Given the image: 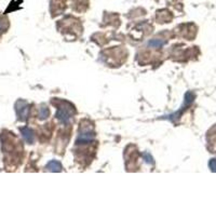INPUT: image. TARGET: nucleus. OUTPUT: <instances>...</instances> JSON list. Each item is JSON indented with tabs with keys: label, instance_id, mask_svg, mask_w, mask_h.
<instances>
[{
	"label": "nucleus",
	"instance_id": "f03ea898",
	"mask_svg": "<svg viewBox=\"0 0 216 216\" xmlns=\"http://www.w3.org/2000/svg\"><path fill=\"white\" fill-rule=\"evenodd\" d=\"M16 107V113H18L20 120H26L29 113V106L23 101H18L15 105Z\"/></svg>",
	"mask_w": 216,
	"mask_h": 216
},
{
	"label": "nucleus",
	"instance_id": "20e7f679",
	"mask_svg": "<svg viewBox=\"0 0 216 216\" xmlns=\"http://www.w3.org/2000/svg\"><path fill=\"white\" fill-rule=\"evenodd\" d=\"M94 140V133L90 132H83L82 134H80V136L78 138V140H77V143L78 144H82V143H89V142H92V140Z\"/></svg>",
	"mask_w": 216,
	"mask_h": 216
},
{
	"label": "nucleus",
	"instance_id": "1a4fd4ad",
	"mask_svg": "<svg viewBox=\"0 0 216 216\" xmlns=\"http://www.w3.org/2000/svg\"><path fill=\"white\" fill-rule=\"evenodd\" d=\"M208 166H210V169L212 170L213 172H216V159L211 160L210 163H208Z\"/></svg>",
	"mask_w": 216,
	"mask_h": 216
},
{
	"label": "nucleus",
	"instance_id": "7ed1b4c3",
	"mask_svg": "<svg viewBox=\"0 0 216 216\" xmlns=\"http://www.w3.org/2000/svg\"><path fill=\"white\" fill-rule=\"evenodd\" d=\"M21 132H22V136H23L24 140L28 143V144H31L34 143L35 140V137H34V132L33 130H30L29 128H22L21 129Z\"/></svg>",
	"mask_w": 216,
	"mask_h": 216
},
{
	"label": "nucleus",
	"instance_id": "39448f33",
	"mask_svg": "<svg viewBox=\"0 0 216 216\" xmlns=\"http://www.w3.org/2000/svg\"><path fill=\"white\" fill-rule=\"evenodd\" d=\"M47 169L51 172H61L62 171V166L56 160H52L47 164Z\"/></svg>",
	"mask_w": 216,
	"mask_h": 216
},
{
	"label": "nucleus",
	"instance_id": "9d476101",
	"mask_svg": "<svg viewBox=\"0 0 216 216\" xmlns=\"http://www.w3.org/2000/svg\"><path fill=\"white\" fill-rule=\"evenodd\" d=\"M2 29H3V26H2V24L0 23V30H2Z\"/></svg>",
	"mask_w": 216,
	"mask_h": 216
},
{
	"label": "nucleus",
	"instance_id": "6e6552de",
	"mask_svg": "<svg viewBox=\"0 0 216 216\" xmlns=\"http://www.w3.org/2000/svg\"><path fill=\"white\" fill-rule=\"evenodd\" d=\"M142 156H143V158H144L145 162H147L148 164L154 163V158L151 157V155H150V154H148V152H144Z\"/></svg>",
	"mask_w": 216,
	"mask_h": 216
},
{
	"label": "nucleus",
	"instance_id": "0eeeda50",
	"mask_svg": "<svg viewBox=\"0 0 216 216\" xmlns=\"http://www.w3.org/2000/svg\"><path fill=\"white\" fill-rule=\"evenodd\" d=\"M49 109H48L45 106H42V107L40 108L39 110V119H41V120H45V119H47L48 117H49Z\"/></svg>",
	"mask_w": 216,
	"mask_h": 216
},
{
	"label": "nucleus",
	"instance_id": "f257e3e1",
	"mask_svg": "<svg viewBox=\"0 0 216 216\" xmlns=\"http://www.w3.org/2000/svg\"><path fill=\"white\" fill-rule=\"evenodd\" d=\"M74 107L72 106H69L68 107H65L64 105L60 106V108L57 109L56 111V118L59 119L62 123L64 124H68L70 119H71V116L74 115Z\"/></svg>",
	"mask_w": 216,
	"mask_h": 216
},
{
	"label": "nucleus",
	"instance_id": "423d86ee",
	"mask_svg": "<svg viewBox=\"0 0 216 216\" xmlns=\"http://www.w3.org/2000/svg\"><path fill=\"white\" fill-rule=\"evenodd\" d=\"M166 45V41L161 40V39H152L148 41V45L152 48H161Z\"/></svg>",
	"mask_w": 216,
	"mask_h": 216
}]
</instances>
